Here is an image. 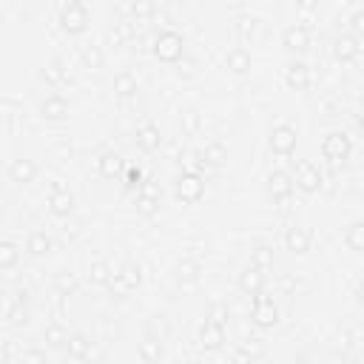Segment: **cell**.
Segmentation results:
<instances>
[{"label": "cell", "instance_id": "6da1fadb", "mask_svg": "<svg viewBox=\"0 0 364 364\" xmlns=\"http://www.w3.org/2000/svg\"><path fill=\"white\" fill-rule=\"evenodd\" d=\"M57 23H60V28H63L68 37H80V34L88 28V23H91V11H88L85 3L68 0V3H60Z\"/></svg>", "mask_w": 364, "mask_h": 364}, {"label": "cell", "instance_id": "7a4b0ae2", "mask_svg": "<svg viewBox=\"0 0 364 364\" xmlns=\"http://www.w3.org/2000/svg\"><path fill=\"white\" fill-rule=\"evenodd\" d=\"M151 51L162 63H179L185 57V37L173 28H162V31H156V37L151 43Z\"/></svg>", "mask_w": 364, "mask_h": 364}, {"label": "cell", "instance_id": "3957f363", "mask_svg": "<svg viewBox=\"0 0 364 364\" xmlns=\"http://www.w3.org/2000/svg\"><path fill=\"white\" fill-rule=\"evenodd\" d=\"M350 151H353V139H350L347 131H330V134H324V139H321V156L327 159L330 168H341L350 159Z\"/></svg>", "mask_w": 364, "mask_h": 364}, {"label": "cell", "instance_id": "277c9868", "mask_svg": "<svg viewBox=\"0 0 364 364\" xmlns=\"http://www.w3.org/2000/svg\"><path fill=\"white\" fill-rule=\"evenodd\" d=\"M173 196L182 202V205H196L202 196H205V176L193 173V171H182L176 179H173Z\"/></svg>", "mask_w": 364, "mask_h": 364}, {"label": "cell", "instance_id": "5b68a950", "mask_svg": "<svg viewBox=\"0 0 364 364\" xmlns=\"http://www.w3.org/2000/svg\"><path fill=\"white\" fill-rule=\"evenodd\" d=\"M225 338H228V333H225L222 310L208 313V318H205L202 327H199V344L213 353V350H222V347H225Z\"/></svg>", "mask_w": 364, "mask_h": 364}, {"label": "cell", "instance_id": "8992f818", "mask_svg": "<svg viewBox=\"0 0 364 364\" xmlns=\"http://www.w3.org/2000/svg\"><path fill=\"white\" fill-rule=\"evenodd\" d=\"M250 321H253V327H259V330H273V327L279 324V304H276L267 293L253 296Z\"/></svg>", "mask_w": 364, "mask_h": 364}, {"label": "cell", "instance_id": "52a82bcc", "mask_svg": "<svg viewBox=\"0 0 364 364\" xmlns=\"http://www.w3.org/2000/svg\"><path fill=\"white\" fill-rule=\"evenodd\" d=\"M296 142H299V131H296L290 122H279V125L270 128L267 145H270L273 154H279V156H293Z\"/></svg>", "mask_w": 364, "mask_h": 364}, {"label": "cell", "instance_id": "ba28073f", "mask_svg": "<svg viewBox=\"0 0 364 364\" xmlns=\"http://www.w3.org/2000/svg\"><path fill=\"white\" fill-rule=\"evenodd\" d=\"M77 208V199L71 193L68 185L63 182H51V191H48V210L57 216V219H68Z\"/></svg>", "mask_w": 364, "mask_h": 364}, {"label": "cell", "instance_id": "9c48e42d", "mask_svg": "<svg viewBox=\"0 0 364 364\" xmlns=\"http://www.w3.org/2000/svg\"><path fill=\"white\" fill-rule=\"evenodd\" d=\"M159 202H162V191L154 179H145L136 191V199H134V208L139 216H154L159 210Z\"/></svg>", "mask_w": 364, "mask_h": 364}, {"label": "cell", "instance_id": "30bf717a", "mask_svg": "<svg viewBox=\"0 0 364 364\" xmlns=\"http://www.w3.org/2000/svg\"><path fill=\"white\" fill-rule=\"evenodd\" d=\"M296 188L301 191V193H318L321 191V185H324V176H321V171H318V165H313L310 159H301L299 165H296Z\"/></svg>", "mask_w": 364, "mask_h": 364}, {"label": "cell", "instance_id": "8fae6325", "mask_svg": "<svg viewBox=\"0 0 364 364\" xmlns=\"http://www.w3.org/2000/svg\"><path fill=\"white\" fill-rule=\"evenodd\" d=\"M282 46H284L290 54H304V51L310 48V28H307L301 20L290 23V26L282 31Z\"/></svg>", "mask_w": 364, "mask_h": 364}, {"label": "cell", "instance_id": "7c38bea8", "mask_svg": "<svg viewBox=\"0 0 364 364\" xmlns=\"http://www.w3.org/2000/svg\"><path fill=\"white\" fill-rule=\"evenodd\" d=\"M293 188H296V179L287 171L276 168V171L267 173V196L273 202H287L293 196Z\"/></svg>", "mask_w": 364, "mask_h": 364}, {"label": "cell", "instance_id": "4fadbf2b", "mask_svg": "<svg viewBox=\"0 0 364 364\" xmlns=\"http://www.w3.org/2000/svg\"><path fill=\"white\" fill-rule=\"evenodd\" d=\"M284 85L290 91H307L310 88V65L299 57H293L287 65H284Z\"/></svg>", "mask_w": 364, "mask_h": 364}, {"label": "cell", "instance_id": "5bb4252c", "mask_svg": "<svg viewBox=\"0 0 364 364\" xmlns=\"http://www.w3.org/2000/svg\"><path fill=\"white\" fill-rule=\"evenodd\" d=\"M358 54H361V40L358 37H353L350 31H341V34L333 37V57L338 63H353V60H358Z\"/></svg>", "mask_w": 364, "mask_h": 364}, {"label": "cell", "instance_id": "9a60e30c", "mask_svg": "<svg viewBox=\"0 0 364 364\" xmlns=\"http://www.w3.org/2000/svg\"><path fill=\"white\" fill-rule=\"evenodd\" d=\"M236 287L245 293V296H259L264 293V270L253 267V264H245L242 273L236 276Z\"/></svg>", "mask_w": 364, "mask_h": 364}, {"label": "cell", "instance_id": "2e32d148", "mask_svg": "<svg viewBox=\"0 0 364 364\" xmlns=\"http://www.w3.org/2000/svg\"><path fill=\"white\" fill-rule=\"evenodd\" d=\"M9 179L14 182V185H31L34 179H37V162L34 159H28V156H17V159H11L9 162Z\"/></svg>", "mask_w": 364, "mask_h": 364}, {"label": "cell", "instance_id": "e0dca14e", "mask_svg": "<svg viewBox=\"0 0 364 364\" xmlns=\"http://www.w3.org/2000/svg\"><path fill=\"white\" fill-rule=\"evenodd\" d=\"M222 60H225V68H228L230 74H247V71L253 68V54H250L245 46H230Z\"/></svg>", "mask_w": 364, "mask_h": 364}, {"label": "cell", "instance_id": "ac0fdd59", "mask_svg": "<svg viewBox=\"0 0 364 364\" xmlns=\"http://www.w3.org/2000/svg\"><path fill=\"white\" fill-rule=\"evenodd\" d=\"M40 117L48 119V122H60L68 117V100L60 97V94H48L40 100Z\"/></svg>", "mask_w": 364, "mask_h": 364}, {"label": "cell", "instance_id": "d6986e66", "mask_svg": "<svg viewBox=\"0 0 364 364\" xmlns=\"http://www.w3.org/2000/svg\"><path fill=\"white\" fill-rule=\"evenodd\" d=\"M40 80H43L48 88H63V85L68 82V68H65V63H63L60 57L48 60V63L40 68Z\"/></svg>", "mask_w": 364, "mask_h": 364}, {"label": "cell", "instance_id": "ffe728a7", "mask_svg": "<svg viewBox=\"0 0 364 364\" xmlns=\"http://www.w3.org/2000/svg\"><path fill=\"white\" fill-rule=\"evenodd\" d=\"M159 145H162V131H159V125H156V122H142V125L136 128V148L145 151V154H154V151H159Z\"/></svg>", "mask_w": 364, "mask_h": 364}, {"label": "cell", "instance_id": "44dd1931", "mask_svg": "<svg viewBox=\"0 0 364 364\" xmlns=\"http://www.w3.org/2000/svg\"><path fill=\"white\" fill-rule=\"evenodd\" d=\"M310 230L307 228H301V225H290L287 230H284V245H287V250L290 253H296V256H304L307 250H310Z\"/></svg>", "mask_w": 364, "mask_h": 364}, {"label": "cell", "instance_id": "7402d4cb", "mask_svg": "<svg viewBox=\"0 0 364 364\" xmlns=\"http://www.w3.org/2000/svg\"><path fill=\"white\" fill-rule=\"evenodd\" d=\"M136 353H139V358H142L145 364H156V361L162 358V353H165V347H162V336H156V333L145 330V336H142V341H139Z\"/></svg>", "mask_w": 364, "mask_h": 364}, {"label": "cell", "instance_id": "603a6c76", "mask_svg": "<svg viewBox=\"0 0 364 364\" xmlns=\"http://www.w3.org/2000/svg\"><path fill=\"white\" fill-rule=\"evenodd\" d=\"M233 31H236L239 40H253V37H259V31H262V17H259V14H250V11L236 14Z\"/></svg>", "mask_w": 364, "mask_h": 364}, {"label": "cell", "instance_id": "cb8c5ba5", "mask_svg": "<svg viewBox=\"0 0 364 364\" xmlns=\"http://www.w3.org/2000/svg\"><path fill=\"white\" fill-rule=\"evenodd\" d=\"M54 250V239L46 233V230H31L26 236V253L31 259H40V256H48Z\"/></svg>", "mask_w": 364, "mask_h": 364}, {"label": "cell", "instance_id": "d4e9b609", "mask_svg": "<svg viewBox=\"0 0 364 364\" xmlns=\"http://www.w3.org/2000/svg\"><path fill=\"white\" fill-rule=\"evenodd\" d=\"M80 65H82L85 71H100V68L105 65V51H102V46H97V43H82V46H80Z\"/></svg>", "mask_w": 364, "mask_h": 364}, {"label": "cell", "instance_id": "484cf974", "mask_svg": "<svg viewBox=\"0 0 364 364\" xmlns=\"http://www.w3.org/2000/svg\"><path fill=\"white\" fill-rule=\"evenodd\" d=\"M122 168H125V162H122V156H119L117 151H102L100 159H97V171H100L102 179H114V176H119Z\"/></svg>", "mask_w": 364, "mask_h": 364}, {"label": "cell", "instance_id": "4316f807", "mask_svg": "<svg viewBox=\"0 0 364 364\" xmlns=\"http://www.w3.org/2000/svg\"><path fill=\"white\" fill-rule=\"evenodd\" d=\"M202 279V262L199 259H179L176 262V282L179 284H196Z\"/></svg>", "mask_w": 364, "mask_h": 364}, {"label": "cell", "instance_id": "83f0119b", "mask_svg": "<svg viewBox=\"0 0 364 364\" xmlns=\"http://www.w3.org/2000/svg\"><path fill=\"white\" fill-rule=\"evenodd\" d=\"M65 350H68V355H71L74 361H85V358H91V353H94V341H91L85 333H71Z\"/></svg>", "mask_w": 364, "mask_h": 364}, {"label": "cell", "instance_id": "f1b7e54d", "mask_svg": "<svg viewBox=\"0 0 364 364\" xmlns=\"http://www.w3.org/2000/svg\"><path fill=\"white\" fill-rule=\"evenodd\" d=\"M134 34H136V23L134 20H117L108 28V43L111 46H125V43L134 40Z\"/></svg>", "mask_w": 364, "mask_h": 364}, {"label": "cell", "instance_id": "f546056e", "mask_svg": "<svg viewBox=\"0 0 364 364\" xmlns=\"http://www.w3.org/2000/svg\"><path fill=\"white\" fill-rule=\"evenodd\" d=\"M136 91H139V80H136V74H131V71H119V74L114 77V94H117L119 100H131V97H136Z\"/></svg>", "mask_w": 364, "mask_h": 364}, {"label": "cell", "instance_id": "4dcf8cb0", "mask_svg": "<svg viewBox=\"0 0 364 364\" xmlns=\"http://www.w3.org/2000/svg\"><path fill=\"white\" fill-rule=\"evenodd\" d=\"M28 318H31L28 301H20V299L6 301V324H9V327H26Z\"/></svg>", "mask_w": 364, "mask_h": 364}, {"label": "cell", "instance_id": "1f68e13d", "mask_svg": "<svg viewBox=\"0 0 364 364\" xmlns=\"http://www.w3.org/2000/svg\"><path fill=\"white\" fill-rule=\"evenodd\" d=\"M20 256H23V247L17 245V242H11V239H3L0 242V270H14L17 267V262H20Z\"/></svg>", "mask_w": 364, "mask_h": 364}, {"label": "cell", "instance_id": "d6a6232c", "mask_svg": "<svg viewBox=\"0 0 364 364\" xmlns=\"http://www.w3.org/2000/svg\"><path fill=\"white\" fill-rule=\"evenodd\" d=\"M273 262H276V256H273V245L259 242V245L250 247V264H253V267H259V270H270Z\"/></svg>", "mask_w": 364, "mask_h": 364}, {"label": "cell", "instance_id": "836d02e7", "mask_svg": "<svg viewBox=\"0 0 364 364\" xmlns=\"http://www.w3.org/2000/svg\"><path fill=\"white\" fill-rule=\"evenodd\" d=\"M344 245L353 250V253H364V219H355L347 225L344 230Z\"/></svg>", "mask_w": 364, "mask_h": 364}, {"label": "cell", "instance_id": "e575fe53", "mask_svg": "<svg viewBox=\"0 0 364 364\" xmlns=\"http://www.w3.org/2000/svg\"><path fill=\"white\" fill-rule=\"evenodd\" d=\"M179 128H182V134L185 136H193V134H199V128H202V114L196 111V108H182L179 111Z\"/></svg>", "mask_w": 364, "mask_h": 364}, {"label": "cell", "instance_id": "d590c367", "mask_svg": "<svg viewBox=\"0 0 364 364\" xmlns=\"http://www.w3.org/2000/svg\"><path fill=\"white\" fill-rule=\"evenodd\" d=\"M205 162H208V168H222V165H228V145L225 142H208L205 145Z\"/></svg>", "mask_w": 364, "mask_h": 364}, {"label": "cell", "instance_id": "8d00e7d4", "mask_svg": "<svg viewBox=\"0 0 364 364\" xmlns=\"http://www.w3.org/2000/svg\"><path fill=\"white\" fill-rule=\"evenodd\" d=\"M43 338H46V344H48V347H68L71 333H68V330H65L60 321H51V324H46Z\"/></svg>", "mask_w": 364, "mask_h": 364}, {"label": "cell", "instance_id": "74e56055", "mask_svg": "<svg viewBox=\"0 0 364 364\" xmlns=\"http://www.w3.org/2000/svg\"><path fill=\"white\" fill-rule=\"evenodd\" d=\"M117 273H119V279H122V282L131 287V293H134V290L142 284V264H139V262H134V259H128V262H125V264H122Z\"/></svg>", "mask_w": 364, "mask_h": 364}, {"label": "cell", "instance_id": "f35d334b", "mask_svg": "<svg viewBox=\"0 0 364 364\" xmlns=\"http://www.w3.org/2000/svg\"><path fill=\"white\" fill-rule=\"evenodd\" d=\"M111 276H114V270H111L102 259L91 262V267H88V279H91V284H108V282H111Z\"/></svg>", "mask_w": 364, "mask_h": 364}, {"label": "cell", "instance_id": "ab89813d", "mask_svg": "<svg viewBox=\"0 0 364 364\" xmlns=\"http://www.w3.org/2000/svg\"><path fill=\"white\" fill-rule=\"evenodd\" d=\"M125 9H128V11H131V17H136V20L154 17V14L159 11V6H156V3H151V0H134V3H128Z\"/></svg>", "mask_w": 364, "mask_h": 364}, {"label": "cell", "instance_id": "60d3db41", "mask_svg": "<svg viewBox=\"0 0 364 364\" xmlns=\"http://www.w3.org/2000/svg\"><path fill=\"white\" fill-rule=\"evenodd\" d=\"M54 287H57L60 296H71V293H77V276L74 273H60L54 279Z\"/></svg>", "mask_w": 364, "mask_h": 364}, {"label": "cell", "instance_id": "b9f144b4", "mask_svg": "<svg viewBox=\"0 0 364 364\" xmlns=\"http://www.w3.org/2000/svg\"><path fill=\"white\" fill-rule=\"evenodd\" d=\"M142 182H145L142 168H139V165H128V168H125V191H139Z\"/></svg>", "mask_w": 364, "mask_h": 364}, {"label": "cell", "instance_id": "7bdbcfd3", "mask_svg": "<svg viewBox=\"0 0 364 364\" xmlns=\"http://www.w3.org/2000/svg\"><path fill=\"white\" fill-rule=\"evenodd\" d=\"M347 28H350L353 37L364 40V9H355V11L347 17Z\"/></svg>", "mask_w": 364, "mask_h": 364}, {"label": "cell", "instance_id": "ee69618b", "mask_svg": "<svg viewBox=\"0 0 364 364\" xmlns=\"http://www.w3.org/2000/svg\"><path fill=\"white\" fill-rule=\"evenodd\" d=\"M262 350H264V344H262V338H256V336L245 338V344L239 347V353H242V355H247L250 361H253V358H259V355H262Z\"/></svg>", "mask_w": 364, "mask_h": 364}, {"label": "cell", "instance_id": "f6af8a7d", "mask_svg": "<svg viewBox=\"0 0 364 364\" xmlns=\"http://www.w3.org/2000/svg\"><path fill=\"white\" fill-rule=\"evenodd\" d=\"M105 287H108V290H111V296H117V299H125V296L131 293V287L119 279V273H114V276H111V282H108Z\"/></svg>", "mask_w": 364, "mask_h": 364}, {"label": "cell", "instance_id": "bcb514c9", "mask_svg": "<svg viewBox=\"0 0 364 364\" xmlns=\"http://www.w3.org/2000/svg\"><path fill=\"white\" fill-rule=\"evenodd\" d=\"M20 364H48V361H46V353H43V350L31 347V350H23Z\"/></svg>", "mask_w": 364, "mask_h": 364}, {"label": "cell", "instance_id": "7dc6e473", "mask_svg": "<svg viewBox=\"0 0 364 364\" xmlns=\"http://www.w3.org/2000/svg\"><path fill=\"white\" fill-rule=\"evenodd\" d=\"M188 171H193V173L205 176V171H208V162H205V154H202V151H191V168H188Z\"/></svg>", "mask_w": 364, "mask_h": 364}, {"label": "cell", "instance_id": "c3c4849f", "mask_svg": "<svg viewBox=\"0 0 364 364\" xmlns=\"http://www.w3.org/2000/svg\"><path fill=\"white\" fill-rule=\"evenodd\" d=\"M282 290L284 293H296V287H299V279H293V276H282Z\"/></svg>", "mask_w": 364, "mask_h": 364}, {"label": "cell", "instance_id": "681fc988", "mask_svg": "<svg viewBox=\"0 0 364 364\" xmlns=\"http://www.w3.org/2000/svg\"><path fill=\"white\" fill-rule=\"evenodd\" d=\"M353 117H355V125H358V131L364 134V100L358 102V108H355V114H353Z\"/></svg>", "mask_w": 364, "mask_h": 364}, {"label": "cell", "instance_id": "f907efd6", "mask_svg": "<svg viewBox=\"0 0 364 364\" xmlns=\"http://www.w3.org/2000/svg\"><path fill=\"white\" fill-rule=\"evenodd\" d=\"M11 361V341H3V364Z\"/></svg>", "mask_w": 364, "mask_h": 364}, {"label": "cell", "instance_id": "816d5d0a", "mask_svg": "<svg viewBox=\"0 0 364 364\" xmlns=\"http://www.w3.org/2000/svg\"><path fill=\"white\" fill-rule=\"evenodd\" d=\"M355 301L358 304H364V279L358 282V287H355Z\"/></svg>", "mask_w": 364, "mask_h": 364}, {"label": "cell", "instance_id": "f5cc1de1", "mask_svg": "<svg viewBox=\"0 0 364 364\" xmlns=\"http://www.w3.org/2000/svg\"><path fill=\"white\" fill-rule=\"evenodd\" d=\"M299 11H316V3H296Z\"/></svg>", "mask_w": 364, "mask_h": 364}, {"label": "cell", "instance_id": "db71d44e", "mask_svg": "<svg viewBox=\"0 0 364 364\" xmlns=\"http://www.w3.org/2000/svg\"><path fill=\"white\" fill-rule=\"evenodd\" d=\"M188 364H210V361H205V358H191Z\"/></svg>", "mask_w": 364, "mask_h": 364}, {"label": "cell", "instance_id": "11a10c76", "mask_svg": "<svg viewBox=\"0 0 364 364\" xmlns=\"http://www.w3.org/2000/svg\"><path fill=\"white\" fill-rule=\"evenodd\" d=\"M341 364H358V358H344Z\"/></svg>", "mask_w": 364, "mask_h": 364}, {"label": "cell", "instance_id": "9f6ffc18", "mask_svg": "<svg viewBox=\"0 0 364 364\" xmlns=\"http://www.w3.org/2000/svg\"><path fill=\"white\" fill-rule=\"evenodd\" d=\"M228 364H233V361H228Z\"/></svg>", "mask_w": 364, "mask_h": 364}]
</instances>
